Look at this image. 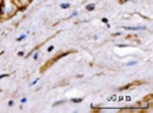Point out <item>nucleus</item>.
Segmentation results:
<instances>
[{
	"label": "nucleus",
	"instance_id": "nucleus-1",
	"mask_svg": "<svg viewBox=\"0 0 153 113\" xmlns=\"http://www.w3.org/2000/svg\"><path fill=\"white\" fill-rule=\"evenodd\" d=\"M88 9H89V11L94 9V5H93V4H89V5H88Z\"/></svg>",
	"mask_w": 153,
	"mask_h": 113
}]
</instances>
